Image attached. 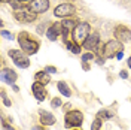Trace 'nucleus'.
Returning a JSON list of instances; mask_svg holds the SVG:
<instances>
[{"instance_id": "32", "label": "nucleus", "mask_w": 131, "mask_h": 130, "mask_svg": "<svg viewBox=\"0 0 131 130\" xmlns=\"http://www.w3.org/2000/svg\"><path fill=\"white\" fill-rule=\"evenodd\" d=\"M2 2H10V0H2Z\"/></svg>"}, {"instance_id": "15", "label": "nucleus", "mask_w": 131, "mask_h": 130, "mask_svg": "<svg viewBox=\"0 0 131 130\" xmlns=\"http://www.w3.org/2000/svg\"><path fill=\"white\" fill-rule=\"evenodd\" d=\"M74 27V21H72V20H64L63 23H61V32H63V36H64V39L67 41V36H69V33H70V30H73Z\"/></svg>"}, {"instance_id": "18", "label": "nucleus", "mask_w": 131, "mask_h": 130, "mask_svg": "<svg viewBox=\"0 0 131 130\" xmlns=\"http://www.w3.org/2000/svg\"><path fill=\"white\" fill-rule=\"evenodd\" d=\"M67 49H70L73 54H81V47L76 42H67Z\"/></svg>"}, {"instance_id": "13", "label": "nucleus", "mask_w": 131, "mask_h": 130, "mask_svg": "<svg viewBox=\"0 0 131 130\" xmlns=\"http://www.w3.org/2000/svg\"><path fill=\"white\" fill-rule=\"evenodd\" d=\"M60 32H61V24L57 23V24H52L48 30H46V36H48L49 41H57Z\"/></svg>"}, {"instance_id": "20", "label": "nucleus", "mask_w": 131, "mask_h": 130, "mask_svg": "<svg viewBox=\"0 0 131 130\" xmlns=\"http://www.w3.org/2000/svg\"><path fill=\"white\" fill-rule=\"evenodd\" d=\"M97 117H100V118H112L113 114H112V112H109V111H100Z\"/></svg>"}, {"instance_id": "4", "label": "nucleus", "mask_w": 131, "mask_h": 130, "mask_svg": "<svg viewBox=\"0 0 131 130\" xmlns=\"http://www.w3.org/2000/svg\"><path fill=\"white\" fill-rule=\"evenodd\" d=\"M122 42H119L118 39H115V41H109L104 45V49H103V55L106 58H112L115 57L118 52H121L122 51Z\"/></svg>"}, {"instance_id": "21", "label": "nucleus", "mask_w": 131, "mask_h": 130, "mask_svg": "<svg viewBox=\"0 0 131 130\" xmlns=\"http://www.w3.org/2000/svg\"><path fill=\"white\" fill-rule=\"evenodd\" d=\"M91 60H94V54L92 52H86V54L82 55V61H91Z\"/></svg>"}, {"instance_id": "7", "label": "nucleus", "mask_w": 131, "mask_h": 130, "mask_svg": "<svg viewBox=\"0 0 131 130\" xmlns=\"http://www.w3.org/2000/svg\"><path fill=\"white\" fill-rule=\"evenodd\" d=\"M27 8L34 14H43L49 8V0H31L27 5Z\"/></svg>"}, {"instance_id": "6", "label": "nucleus", "mask_w": 131, "mask_h": 130, "mask_svg": "<svg viewBox=\"0 0 131 130\" xmlns=\"http://www.w3.org/2000/svg\"><path fill=\"white\" fill-rule=\"evenodd\" d=\"M14 15L15 18L19 21V23H33L34 20H36V14L31 12L28 8H19V9H15V12H14Z\"/></svg>"}, {"instance_id": "27", "label": "nucleus", "mask_w": 131, "mask_h": 130, "mask_svg": "<svg viewBox=\"0 0 131 130\" xmlns=\"http://www.w3.org/2000/svg\"><path fill=\"white\" fill-rule=\"evenodd\" d=\"M3 130H14L10 126H8V124H3Z\"/></svg>"}, {"instance_id": "25", "label": "nucleus", "mask_w": 131, "mask_h": 130, "mask_svg": "<svg viewBox=\"0 0 131 130\" xmlns=\"http://www.w3.org/2000/svg\"><path fill=\"white\" fill-rule=\"evenodd\" d=\"M45 70H46L48 73H55V72H57V69H55L54 66H46V69H45Z\"/></svg>"}, {"instance_id": "16", "label": "nucleus", "mask_w": 131, "mask_h": 130, "mask_svg": "<svg viewBox=\"0 0 131 130\" xmlns=\"http://www.w3.org/2000/svg\"><path fill=\"white\" fill-rule=\"evenodd\" d=\"M57 87H58V91L63 94V96H66V97H70V94H72V91H70V88H69V85L66 84L64 81H60L57 82Z\"/></svg>"}, {"instance_id": "23", "label": "nucleus", "mask_w": 131, "mask_h": 130, "mask_svg": "<svg viewBox=\"0 0 131 130\" xmlns=\"http://www.w3.org/2000/svg\"><path fill=\"white\" fill-rule=\"evenodd\" d=\"M2 99H3V103H5L6 106H10V105H12V102H10V100L6 97V93H5V90H2Z\"/></svg>"}, {"instance_id": "10", "label": "nucleus", "mask_w": 131, "mask_h": 130, "mask_svg": "<svg viewBox=\"0 0 131 130\" xmlns=\"http://www.w3.org/2000/svg\"><path fill=\"white\" fill-rule=\"evenodd\" d=\"M31 90H33V94H34V97L37 102H43L45 97H46V91H45V84H42V82L36 81L34 84L31 85Z\"/></svg>"}, {"instance_id": "33", "label": "nucleus", "mask_w": 131, "mask_h": 130, "mask_svg": "<svg viewBox=\"0 0 131 130\" xmlns=\"http://www.w3.org/2000/svg\"><path fill=\"white\" fill-rule=\"evenodd\" d=\"M76 130H78V129H76Z\"/></svg>"}, {"instance_id": "12", "label": "nucleus", "mask_w": 131, "mask_h": 130, "mask_svg": "<svg viewBox=\"0 0 131 130\" xmlns=\"http://www.w3.org/2000/svg\"><path fill=\"white\" fill-rule=\"evenodd\" d=\"M0 78H2V81H5L6 84H10V85H14L16 81V73L14 70H10V69H3L2 70V75H0Z\"/></svg>"}, {"instance_id": "2", "label": "nucleus", "mask_w": 131, "mask_h": 130, "mask_svg": "<svg viewBox=\"0 0 131 130\" xmlns=\"http://www.w3.org/2000/svg\"><path fill=\"white\" fill-rule=\"evenodd\" d=\"M90 30H91V25L88 23H79L76 24V27L73 29V41L76 43H83L86 41V38L90 36Z\"/></svg>"}, {"instance_id": "3", "label": "nucleus", "mask_w": 131, "mask_h": 130, "mask_svg": "<svg viewBox=\"0 0 131 130\" xmlns=\"http://www.w3.org/2000/svg\"><path fill=\"white\" fill-rule=\"evenodd\" d=\"M23 52H24L23 49H21V51H18V49H10V51H9V57L14 60V63H15L18 67L27 69V67L30 66V60H28L27 55H24Z\"/></svg>"}, {"instance_id": "19", "label": "nucleus", "mask_w": 131, "mask_h": 130, "mask_svg": "<svg viewBox=\"0 0 131 130\" xmlns=\"http://www.w3.org/2000/svg\"><path fill=\"white\" fill-rule=\"evenodd\" d=\"M100 127H101V118L97 117V118L92 121V124H91V130H100Z\"/></svg>"}, {"instance_id": "5", "label": "nucleus", "mask_w": 131, "mask_h": 130, "mask_svg": "<svg viewBox=\"0 0 131 130\" xmlns=\"http://www.w3.org/2000/svg\"><path fill=\"white\" fill-rule=\"evenodd\" d=\"M83 123V115L81 111H70L66 114V127H79Z\"/></svg>"}, {"instance_id": "11", "label": "nucleus", "mask_w": 131, "mask_h": 130, "mask_svg": "<svg viewBox=\"0 0 131 130\" xmlns=\"http://www.w3.org/2000/svg\"><path fill=\"white\" fill-rule=\"evenodd\" d=\"M98 42H100L98 33H92V34H90V36L86 38V41L83 42L82 45H83V48L88 49V51H95L97 47H98Z\"/></svg>"}, {"instance_id": "31", "label": "nucleus", "mask_w": 131, "mask_h": 130, "mask_svg": "<svg viewBox=\"0 0 131 130\" xmlns=\"http://www.w3.org/2000/svg\"><path fill=\"white\" fill-rule=\"evenodd\" d=\"M19 2H23V3H24V2H28V0H19Z\"/></svg>"}, {"instance_id": "17", "label": "nucleus", "mask_w": 131, "mask_h": 130, "mask_svg": "<svg viewBox=\"0 0 131 130\" xmlns=\"http://www.w3.org/2000/svg\"><path fill=\"white\" fill-rule=\"evenodd\" d=\"M34 78H36L39 82H42V84H48V82L51 81V78H49V75H48L46 70H45V72H37Z\"/></svg>"}, {"instance_id": "28", "label": "nucleus", "mask_w": 131, "mask_h": 130, "mask_svg": "<svg viewBox=\"0 0 131 130\" xmlns=\"http://www.w3.org/2000/svg\"><path fill=\"white\" fill-rule=\"evenodd\" d=\"M116 57H118V60H119V58H122V51H121V52H118V54H116Z\"/></svg>"}, {"instance_id": "14", "label": "nucleus", "mask_w": 131, "mask_h": 130, "mask_svg": "<svg viewBox=\"0 0 131 130\" xmlns=\"http://www.w3.org/2000/svg\"><path fill=\"white\" fill-rule=\"evenodd\" d=\"M40 123L43 126H52L55 124V117L51 114V112H46V111H40Z\"/></svg>"}, {"instance_id": "8", "label": "nucleus", "mask_w": 131, "mask_h": 130, "mask_svg": "<svg viewBox=\"0 0 131 130\" xmlns=\"http://www.w3.org/2000/svg\"><path fill=\"white\" fill-rule=\"evenodd\" d=\"M113 34H115V39H118L122 43H127V42L131 41V30L128 27H125V25H118L115 29Z\"/></svg>"}, {"instance_id": "26", "label": "nucleus", "mask_w": 131, "mask_h": 130, "mask_svg": "<svg viewBox=\"0 0 131 130\" xmlns=\"http://www.w3.org/2000/svg\"><path fill=\"white\" fill-rule=\"evenodd\" d=\"M119 76H121L122 79H127V78H128V73L125 72V70H121V73H119Z\"/></svg>"}, {"instance_id": "1", "label": "nucleus", "mask_w": 131, "mask_h": 130, "mask_svg": "<svg viewBox=\"0 0 131 130\" xmlns=\"http://www.w3.org/2000/svg\"><path fill=\"white\" fill-rule=\"evenodd\" d=\"M18 42H19V47L24 51V54H27V55L36 54L39 51V42L31 39V36L27 32H21L18 34Z\"/></svg>"}, {"instance_id": "24", "label": "nucleus", "mask_w": 131, "mask_h": 130, "mask_svg": "<svg viewBox=\"0 0 131 130\" xmlns=\"http://www.w3.org/2000/svg\"><path fill=\"white\" fill-rule=\"evenodd\" d=\"M2 36H3L5 39H10V41L14 39V36H12V34H10L9 32H6V30H2Z\"/></svg>"}, {"instance_id": "30", "label": "nucleus", "mask_w": 131, "mask_h": 130, "mask_svg": "<svg viewBox=\"0 0 131 130\" xmlns=\"http://www.w3.org/2000/svg\"><path fill=\"white\" fill-rule=\"evenodd\" d=\"M127 63H128V66H130V67H131V57L128 58V61H127Z\"/></svg>"}, {"instance_id": "29", "label": "nucleus", "mask_w": 131, "mask_h": 130, "mask_svg": "<svg viewBox=\"0 0 131 130\" xmlns=\"http://www.w3.org/2000/svg\"><path fill=\"white\" fill-rule=\"evenodd\" d=\"M31 130H43V129H42V127H33Z\"/></svg>"}, {"instance_id": "9", "label": "nucleus", "mask_w": 131, "mask_h": 130, "mask_svg": "<svg viewBox=\"0 0 131 130\" xmlns=\"http://www.w3.org/2000/svg\"><path fill=\"white\" fill-rule=\"evenodd\" d=\"M76 12V8H74L73 5H70V3H63V5H58L55 11H54V14L55 16H60V18H66V16H70L72 14Z\"/></svg>"}, {"instance_id": "22", "label": "nucleus", "mask_w": 131, "mask_h": 130, "mask_svg": "<svg viewBox=\"0 0 131 130\" xmlns=\"http://www.w3.org/2000/svg\"><path fill=\"white\" fill-rule=\"evenodd\" d=\"M51 106H52V108H55V109H58V108L61 106V100H60L58 97L52 99V102H51Z\"/></svg>"}]
</instances>
